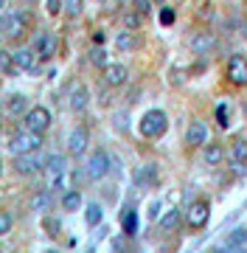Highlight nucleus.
Segmentation results:
<instances>
[{
  "label": "nucleus",
  "mask_w": 247,
  "mask_h": 253,
  "mask_svg": "<svg viewBox=\"0 0 247 253\" xmlns=\"http://www.w3.org/2000/svg\"><path fill=\"white\" fill-rule=\"evenodd\" d=\"M152 3H160V6H163V3H166V0H152Z\"/></svg>",
  "instance_id": "obj_44"
},
{
  "label": "nucleus",
  "mask_w": 247,
  "mask_h": 253,
  "mask_svg": "<svg viewBox=\"0 0 247 253\" xmlns=\"http://www.w3.org/2000/svg\"><path fill=\"white\" fill-rule=\"evenodd\" d=\"M93 42H96V45H101V42H104V34H101V31H96V34H93Z\"/></svg>",
  "instance_id": "obj_40"
},
{
  "label": "nucleus",
  "mask_w": 247,
  "mask_h": 253,
  "mask_svg": "<svg viewBox=\"0 0 247 253\" xmlns=\"http://www.w3.org/2000/svg\"><path fill=\"white\" fill-rule=\"evenodd\" d=\"M0 71H3V73H9V76H14V73H17L14 56H11V51H6V48H0Z\"/></svg>",
  "instance_id": "obj_26"
},
{
  "label": "nucleus",
  "mask_w": 247,
  "mask_h": 253,
  "mask_svg": "<svg viewBox=\"0 0 247 253\" xmlns=\"http://www.w3.org/2000/svg\"><path fill=\"white\" fill-rule=\"evenodd\" d=\"M45 253H59V251H54V248H51V251H45Z\"/></svg>",
  "instance_id": "obj_46"
},
{
  "label": "nucleus",
  "mask_w": 247,
  "mask_h": 253,
  "mask_svg": "<svg viewBox=\"0 0 247 253\" xmlns=\"http://www.w3.org/2000/svg\"><path fill=\"white\" fill-rule=\"evenodd\" d=\"M3 9H6V0H0V11H3Z\"/></svg>",
  "instance_id": "obj_42"
},
{
  "label": "nucleus",
  "mask_w": 247,
  "mask_h": 253,
  "mask_svg": "<svg viewBox=\"0 0 247 253\" xmlns=\"http://www.w3.org/2000/svg\"><path fill=\"white\" fill-rule=\"evenodd\" d=\"M160 23H163V26H172V23H174V9L160 6Z\"/></svg>",
  "instance_id": "obj_38"
},
{
  "label": "nucleus",
  "mask_w": 247,
  "mask_h": 253,
  "mask_svg": "<svg viewBox=\"0 0 247 253\" xmlns=\"http://www.w3.org/2000/svg\"><path fill=\"white\" fill-rule=\"evenodd\" d=\"M0 174H3V158H0Z\"/></svg>",
  "instance_id": "obj_45"
},
{
  "label": "nucleus",
  "mask_w": 247,
  "mask_h": 253,
  "mask_svg": "<svg viewBox=\"0 0 247 253\" xmlns=\"http://www.w3.org/2000/svg\"><path fill=\"white\" fill-rule=\"evenodd\" d=\"M245 239H247V228H236V231L230 234V239H228V245H225V248H228L230 253H236L239 248L245 245Z\"/></svg>",
  "instance_id": "obj_27"
},
{
  "label": "nucleus",
  "mask_w": 247,
  "mask_h": 253,
  "mask_svg": "<svg viewBox=\"0 0 247 253\" xmlns=\"http://www.w3.org/2000/svg\"><path fill=\"white\" fill-rule=\"evenodd\" d=\"M230 155H233L236 163H247V138H236L230 144Z\"/></svg>",
  "instance_id": "obj_25"
},
{
  "label": "nucleus",
  "mask_w": 247,
  "mask_h": 253,
  "mask_svg": "<svg viewBox=\"0 0 247 253\" xmlns=\"http://www.w3.org/2000/svg\"><path fill=\"white\" fill-rule=\"evenodd\" d=\"M42 169H45L48 177H51V174H68V155L51 152L45 158V163H42Z\"/></svg>",
  "instance_id": "obj_15"
},
{
  "label": "nucleus",
  "mask_w": 247,
  "mask_h": 253,
  "mask_svg": "<svg viewBox=\"0 0 247 253\" xmlns=\"http://www.w3.org/2000/svg\"><path fill=\"white\" fill-rule=\"evenodd\" d=\"M6 116L9 118H17V116H26V110H28V99L23 96V93H11L9 99H6Z\"/></svg>",
  "instance_id": "obj_17"
},
{
  "label": "nucleus",
  "mask_w": 247,
  "mask_h": 253,
  "mask_svg": "<svg viewBox=\"0 0 247 253\" xmlns=\"http://www.w3.org/2000/svg\"><path fill=\"white\" fill-rule=\"evenodd\" d=\"M42 225H45L48 236H59V231H62V225H59V219H54V217H45V219H42Z\"/></svg>",
  "instance_id": "obj_34"
},
{
  "label": "nucleus",
  "mask_w": 247,
  "mask_h": 253,
  "mask_svg": "<svg viewBox=\"0 0 247 253\" xmlns=\"http://www.w3.org/2000/svg\"><path fill=\"white\" fill-rule=\"evenodd\" d=\"M132 9H135L138 14H143V17H146L149 11H152V0H132Z\"/></svg>",
  "instance_id": "obj_35"
},
{
  "label": "nucleus",
  "mask_w": 247,
  "mask_h": 253,
  "mask_svg": "<svg viewBox=\"0 0 247 253\" xmlns=\"http://www.w3.org/2000/svg\"><path fill=\"white\" fill-rule=\"evenodd\" d=\"M101 219H104V208H101V203H90V206L84 208V222L90 228L101 225Z\"/></svg>",
  "instance_id": "obj_21"
},
{
  "label": "nucleus",
  "mask_w": 247,
  "mask_h": 253,
  "mask_svg": "<svg viewBox=\"0 0 247 253\" xmlns=\"http://www.w3.org/2000/svg\"><path fill=\"white\" fill-rule=\"evenodd\" d=\"M62 11H65L71 20H76V17L84 11V0H62Z\"/></svg>",
  "instance_id": "obj_28"
},
{
  "label": "nucleus",
  "mask_w": 247,
  "mask_h": 253,
  "mask_svg": "<svg viewBox=\"0 0 247 253\" xmlns=\"http://www.w3.org/2000/svg\"><path fill=\"white\" fill-rule=\"evenodd\" d=\"M112 126H115L118 132H129V113L127 110H118V113L112 116Z\"/></svg>",
  "instance_id": "obj_32"
},
{
  "label": "nucleus",
  "mask_w": 247,
  "mask_h": 253,
  "mask_svg": "<svg viewBox=\"0 0 247 253\" xmlns=\"http://www.w3.org/2000/svg\"><path fill=\"white\" fill-rule=\"evenodd\" d=\"M121 225H124V234H138V211L135 208H124V214H121Z\"/></svg>",
  "instance_id": "obj_22"
},
{
  "label": "nucleus",
  "mask_w": 247,
  "mask_h": 253,
  "mask_svg": "<svg viewBox=\"0 0 247 253\" xmlns=\"http://www.w3.org/2000/svg\"><path fill=\"white\" fill-rule=\"evenodd\" d=\"M31 48H34V54H37L39 62H45V59H51V56L56 54L59 40H56V34H51V31H37L34 40H31Z\"/></svg>",
  "instance_id": "obj_5"
},
{
  "label": "nucleus",
  "mask_w": 247,
  "mask_h": 253,
  "mask_svg": "<svg viewBox=\"0 0 247 253\" xmlns=\"http://www.w3.org/2000/svg\"><path fill=\"white\" fill-rule=\"evenodd\" d=\"M0 37H3V17H0Z\"/></svg>",
  "instance_id": "obj_43"
},
{
  "label": "nucleus",
  "mask_w": 247,
  "mask_h": 253,
  "mask_svg": "<svg viewBox=\"0 0 247 253\" xmlns=\"http://www.w3.org/2000/svg\"><path fill=\"white\" fill-rule=\"evenodd\" d=\"M59 203H62V211H71V214H73V211H79V208H82V194H79V189H68V191H62V200H59Z\"/></svg>",
  "instance_id": "obj_19"
},
{
  "label": "nucleus",
  "mask_w": 247,
  "mask_h": 253,
  "mask_svg": "<svg viewBox=\"0 0 247 253\" xmlns=\"http://www.w3.org/2000/svg\"><path fill=\"white\" fill-rule=\"evenodd\" d=\"M42 163H45V158H39L37 152L14 155V172H17L20 177H31V174H37L39 169H42Z\"/></svg>",
  "instance_id": "obj_8"
},
{
  "label": "nucleus",
  "mask_w": 247,
  "mask_h": 253,
  "mask_svg": "<svg viewBox=\"0 0 247 253\" xmlns=\"http://www.w3.org/2000/svg\"><path fill=\"white\" fill-rule=\"evenodd\" d=\"M228 82H233L236 87H242V84H247V59L242 54H233L228 59Z\"/></svg>",
  "instance_id": "obj_10"
},
{
  "label": "nucleus",
  "mask_w": 247,
  "mask_h": 253,
  "mask_svg": "<svg viewBox=\"0 0 247 253\" xmlns=\"http://www.w3.org/2000/svg\"><path fill=\"white\" fill-rule=\"evenodd\" d=\"M87 146H90V129L87 126H76L73 132L68 135V152L73 158H84Z\"/></svg>",
  "instance_id": "obj_9"
},
{
  "label": "nucleus",
  "mask_w": 247,
  "mask_h": 253,
  "mask_svg": "<svg viewBox=\"0 0 247 253\" xmlns=\"http://www.w3.org/2000/svg\"><path fill=\"white\" fill-rule=\"evenodd\" d=\"M149 219H160V203H152L149 206Z\"/></svg>",
  "instance_id": "obj_39"
},
{
  "label": "nucleus",
  "mask_w": 247,
  "mask_h": 253,
  "mask_svg": "<svg viewBox=\"0 0 247 253\" xmlns=\"http://www.w3.org/2000/svg\"><path fill=\"white\" fill-rule=\"evenodd\" d=\"M185 144H191V146H205L208 144V126H205V121L194 118L191 124H188V129H185Z\"/></svg>",
  "instance_id": "obj_13"
},
{
  "label": "nucleus",
  "mask_w": 247,
  "mask_h": 253,
  "mask_svg": "<svg viewBox=\"0 0 247 253\" xmlns=\"http://www.w3.org/2000/svg\"><path fill=\"white\" fill-rule=\"evenodd\" d=\"M28 31V14L23 9L17 11H9V14H3V37H9V40H17Z\"/></svg>",
  "instance_id": "obj_6"
},
{
  "label": "nucleus",
  "mask_w": 247,
  "mask_h": 253,
  "mask_svg": "<svg viewBox=\"0 0 247 253\" xmlns=\"http://www.w3.org/2000/svg\"><path fill=\"white\" fill-rule=\"evenodd\" d=\"M99 3H107V0H99Z\"/></svg>",
  "instance_id": "obj_48"
},
{
  "label": "nucleus",
  "mask_w": 247,
  "mask_h": 253,
  "mask_svg": "<svg viewBox=\"0 0 247 253\" xmlns=\"http://www.w3.org/2000/svg\"><path fill=\"white\" fill-rule=\"evenodd\" d=\"M11 225H14V217H11L9 211H3V208H0V236H3V234H9Z\"/></svg>",
  "instance_id": "obj_33"
},
{
  "label": "nucleus",
  "mask_w": 247,
  "mask_h": 253,
  "mask_svg": "<svg viewBox=\"0 0 247 253\" xmlns=\"http://www.w3.org/2000/svg\"><path fill=\"white\" fill-rule=\"evenodd\" d=\"M228 121H230L228 107H225V104H219V107H216V124H219V126H228Z\"/></svg>",
  "instance_id": "obj_36"
},
{
  "label": "nucleus",
  "mask_w": 247,
  "mask_h": 253,
  "mask_svg": "<svg viewBox=\"0 0 247 253\" xmlns=\"http://www.w3.org/2000/svg\"><path fill=\"white\" fill-rule=\"evenodd\" d=\"M183 219V208H169L163 217H160V231H174Z\"/></svg>",
  "instance_id": "obj_20"
},
{
  "label": "nucleus",
  "mask_w": 247,
  "mask_h": 253,
  "mask_svg": "<svg viewBox=\"0 0 247 253\" xmlns=\"http://www.w3.org/2000/svg\"><path fill=\"white\" fill-rule=\"evenodd\" d=\"M112 172V158L107 155V149H96L90 155V161L84 166V174L90 177V180H101V177H107Z\"/></svg>",
  "instance_id": "obj_4"
},
{
  "label": "nucleus",
  "mask_w": 247,
  "mask_h": 253,
  "mask_svg": "<svg viewBox=\"0 0 247 253\" xmlns=\"http://www.w3.org/2000/svg\"><path fill=\"white\" fill-rule=\"evenodd\" d=\"M51 110L42 107V104H37V107H28L26 116H23V129H31V132H48V126H51Z\"/></svg>",
  "instance_id": "obj_3"
},
{
  "label": "nucleus",
  "mask_w": 247,
  "mask_h": 253,
  "mask_svg": "<svg viewBox=\"0 0 247 253\" xmlns=\"http://www.w3.org/2000/svg\"><path fill=\"white\" fill-rule=\"evenodd\" d=\"M31 211H37V214H45V211H51V206H54V197H51V191L48 189H39L31 194Z\"/></svg>",
  "instance_id": "obj_18"
},
{
  "label": "nucleus",
  "mask_w": 247,
  "mask_h": 253,
  "mask_svg": "<svg viewBox=\"0 0 247 253\" xmlns=\"http://www.w3.org/2000/svg\"><path fill=\"white\" fill-rule=\"evenodd\" d=\"M135 45H138L135 31H129V28H124V31H118V34H115V48H118V51H132Z\"/></svg>",
  "instance_id": "obj_23"
},
{
  "label": "nucleus",
  "mask_w": 247,
  "mask_h": 253,
  "mask_svg": "<svg viewBox=\"0 0 247 253\" xmlns=\"http://www.w3.org/2000/svg\"><path fill=\"white\" fill-rule=\"evenodd\" d=\"M208 253H230V251H228V248H225V245H219V248H211Z\"/></svg>",
  "instance_id": "obj_41"
},
{
  "label": "nucleus",
  "mask_w": 247,
  "mask_h": 253,
  "mask_svg": "<svg viewBox=\"0 0 247 253\" xmlns=\"http://www.w3.org/2000/svg\"><path fill=\"white\" fill-rule=\"evenodd\" d=\"M28 3H39V0H28Z\"/></svg>",
  "instance_id": "obj_47"
},
{
  "label": "nucleus",
  "mask_w": 247,
  "mask_h": 253,
  "mask_svg": "<svg viewBox=\"0 0 247 253\" xmlns=\"http://www.w3.org/2000/svg\"><path fill=\"white\" fill-rule=\"evenodd\" d=\"M138 129H141L143 138H160L169 129V116H166L163 110H146L143 118L138 121Z\"/></svg>",
  "instance_id": "obj_1"
},
{
  "label": "nucleus",
  "mask_w": 247,
  "mask_h": 253,
  "mask_svg": "<svg viewBox=\"0 0 247 253\" xmlns=\"http://www.w3.org/2000/svg\"><path fill=\"white\" fill-rule=\"evenodd\" d=\"M127 79H129L127 65L110 62L107 68H104V84H110V87H121V84H127Z\"/></svg>",
  "instance_id": "obj_14"
},
{
  "label": "nucleus",
  "mask_w": 247,
  "mask_h": 253,
  "mask_svg": "<svg viewBox=\"0 0 247 253\" xmlns=\"http://www.w3.org/2000/svg\"><path fill=\"white\" fill-rule=\"evenodd\" d=\"M121 20H124V28L135 31V28H141V20H143V14H138L135 9H127L124 14H121Z\"/></svg>",
  "instance_id": "obj_30"
},
{
  "label": "nucleus",
  "mask_w": 247,
  "mask_h": 253,
  "mask_svg": "<svg viewBox=\"0 0 247 253\" xmlns=\"http://www.w3.org/2000/svg\"><path fill=\"white\" fill-rule=\"evenodd\" d=\"M211 217V203L208 200H194L191 206H188V211H185V222H188V228H205V222H208Z\"/></svg>",
  "instance_id": "obj_7"
},
{
  "label": "nucleus",
  "mask_w": 247,
  "mask_h": 253,
  "mask_svg": "<svg viewBox=\"0 0 247 253\" xmlns=\"http://www.w3.org/2000/svg\"><path fill=\"white\" fill-rule=\"evenodd\" d=\"M45 9L51 17H56V14H62V0H45Z\"/></svg>",
  "instance_id": "obj_37"
},
{
  "label": "nucleus",
  "mask_w": 247,
  "mask_h": 253,
  "mask_svg": "<svg viewBox=\"0 0 247 253\" xmlns=\"http://www.w3.org/2000/svg\"><path fill=\"white\" fill-rule=\"evenodd\" d=\"M90 104V90L84 87V84H76L73 93H71V101H68V107L73 110V113H84Z\"/></svg>",
  "instance_id": "obj_16"
},
{
  "label": "nucleus",
  "mask_w": 247,
  "mask_h": 253,
  "mask_svg": "<svg viewBox=\"0 0 247 253\" xmlns=\"http://www.w3.org/2000/svg\"><path fill=\"white\" fill-rule=\"evenodd\" d=\"M188 45H191V51L197 56H205V54H211V51L216 48V37L211 34V31H197Z\"/></svg>",
  "instance_id": "obj_12"
},
{
  "label": "nucleus",
  "mask_w": 247,
  "mask_h": 253,
  "mask_svg": "<svg viewBox=\"0 0 247 253\" xmlns=\"http://www.w3.org/2000/svg\"><path fill=\"white\" fill-rule=\"evenodd\" d=\"M14 56V65H17V71H28V73H37V54H34V48L31 45H20L11 51Z\"/></svg>",
  "instance_id": "obj_11"
},
{
  "label": "nucleus",
  "mask_w": 247,
  "mask_h": 253,
  "mask_svg": "<svg viewBox=\"0 0 247 253\" xmlns=\"http://www.w3.org/2000/svg\"><path fill=\"white\" fill-rule=\"evenodd\" d=\"M90 62L96 65V68H101V71H104V68H107V51H104V48L101 45H96V48H90Z\"/></svg>",
  "instance_id": "obj_31"
},
{
  "label": "nucleus",
  "mask_w": 247,
  "mask_h": 253,
  "mask_svg": "<svg viewBox=\"0 0 247 253\" xmlns=\"http://www.w3.org/2000/svg\"><path fill=\"white\" fill-rule=\"evenodd\" d=\"M155 177H157V169L152 166V163H146V166H141V169L135 172V183H141V186H143V183H152Z\"/></svg>",
  "instance_id": "obj_29"
},
{
  "label": "nucleus",
  "mask_w": 247,
  "mask_h": 253,
  "mask_svg": "<svg viewBox=\"0 0 247 253\" xmlns=\"http://www.w3.org/2000/svg\"><path fill=\"white\" fill-rule=\"evenodd\" d=\"M39 146H42V135H39V132L20 129V132H14V138H11L9 152L11 155H31V152H39Z\"/></svg>",
  "instance_id": "obj_2"
},
{
  "label": "nucleus",
  "mask_w": 247,
  "mask_h": 253,
  "mask_svg": "<svg viewBox=\"0 0 247 253\" xmlns=\"http://www.w3.org/2000/svg\"><path fill=\"white\" fill-rule=\"evenodd\" d=\"M222 158H225V149L219 144H205V163L208 166H219Z\"/></svg>",
  "instance_id": "obj_24"
}]
</instances>
